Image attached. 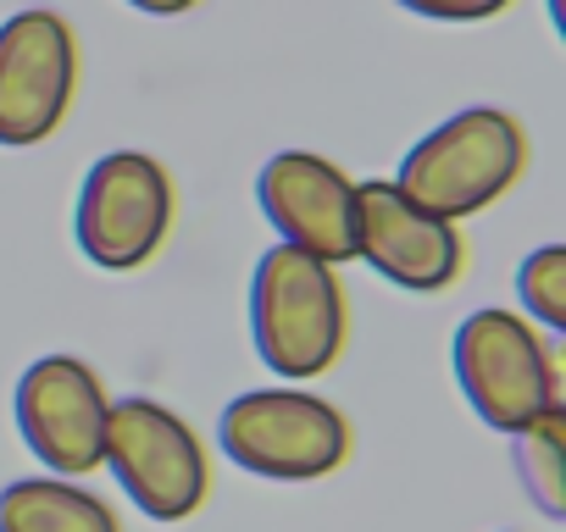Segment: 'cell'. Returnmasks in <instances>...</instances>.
I'll list each match as a JSON object with an SVG mask.
<instances>
[{"label":"cell","instance_id":"6da1fadb","mask_svg":"<svg viewBox=\"0 0 566 532\" xmlns=\"http://www.w3.org/2000/svg\"><path fill=\"white\" fill-rule=\"evenodd\" d=\"M250 333L277 377L301 383L328 372L345 350V289L334 266L295 244H272L250 278Z\"/></svg>","mask_w":566,"mask_h":532},{"label":"cell","instance_id":"7a4b0ae2","mask_svg":"<svg viewBox=\"0 0 566 532\" xmlns=\"http://www.w3.org/2000/svg\"><path fill=\"white\" fill-rule=\"evenodd\" d=\"M522 167H527L522 123L500 106H472V111H455L450 123H439L433 134H422L406 150L395 183L422 211L461 222V216H478L483 205H494L522 178Z\"/></svg>","mask_w":566,"mask_h":532},{"label":"cell","instance_id":"3957f363","mask_svg":"<svg viewBox=\"0 0 566 532\" xmlns=\"http://www.w3.org/2000/svg\"><path fill=\"white\" fill-rule=\"evenodd\" d=\"M217 444L233 466L266 482H317L345 466V416L306 389H255L222 411Z\"/></svg>","mask_w":566,"mask_h":532},{"label":"cell","instance_id":"277c9868","mask_svg":"<svg viewBox=\"0 0 566 532\" xmlns=\"http://www.w3.org/2000/svg\"><path fill=\"white\" fill-rule=\"evenodd\" d=\"M101 466L117 471L123 493L150 521H189L211 488L206 449L189 433V422L145 394L106 405V460Z\"/></svg>","mask_w":566,"mask_h":532},{"label":"cell","instance_id":"5b68a950","mask_svg":"<svg viewBox=\"0 0 566 532\" xmlns=\"http://www.w3.org/2000/svg\"><path fill=\"white\" fill-rule=\"evenodd\" d=\"M172 227V178L145 150H112L84 172L73 238L101 273L145 266Z\"/></svg>","mask_w":566,"mask_h":532},{"label":"cell","instance_id":"8992f818","mask_svg":"<svg viewBox=\"0 0 566 532\" xmlns=\"http://www.w3.org/2000/svg\"><path fill=\"white\" fill-rule=\"evenodd\" d=\"M78 95V40L62 12H18L0 23V145H45Z\"/></svg>","mask_w":566,"mask_h":532},{"label":"cell","instance_id":"52a82bcc","mask_svg":"<svg viewBox=\"0 0 566 532\" xmlns=\"http://www.w3.org/2000/svg\"><path fill=\"white\" fill-rule=\"evenodd\" d=\"M455 383L483 427L516 433L527 416L555 405V366L538 333L516 311H472L455 328Z\"/></svg>","mask_w":566,"mask_h":532},{"label":"cell","instance_id":"ba28073f","mask_svg":"<svg viewBox=\"0 0 566 532\" xmlns=\"http://www.w3.org/2000/svg\"><path fill=\"white\" fill-rule=\"evenodd\" d=\"M356 260L384 273L395 289L439 295L461 273V233L455 222L406 200L395 178H367L356 183Z\"/></svg>","mask_w":566,"mask_h":532},{"label":"cell","instance_id":"9c48e42d","mask_svg":"<svg viewBox=\"0 0 566 532\" xmlns=\"http://www.w3.org/2000/svg\"><path fill=\"white\" fill-rule=\"evenodd\" d=\"M106 405L78 355H45L18 377V433L56 477H84L106 460Z\"/></svg>","mask_w":566,"mask_h":532},{"label":"cell","instance_id":"30bf717a","mask_svg":"<svg viewBox=\"0 0 566 532\" xmlns=\"http://www.w3.org/2000/svg\"><path fill=\"white\" fill-rule=\"evenodd\" d=\"M261 216L277 227L283 244H295L328 266L356 260V178L312 150H283L255 178Z\"/></svg>","mask_w":566,"mask_h":532},{"label":"cell","instance_id":"8fae6325","mask_svg":"<svg viewBox=\"0 0 566 532\" xmlns=\"http://www.w3.org/2000/svg\"><path fill=\"white\" fill-rule=\"evenodd\" d=\"M0 532H117V515L67 477H23L0 488Z\"/></svg>","mask_w":566,"mask_h":532},{"label":"cell","instance_id":"7c38bea8","mask_svg":"<svg viewBox=\"0 0 566 532\" xmlns=\"http://www.w3.org/2000/svg\"><path fill=\"white\" fill-rule=\"evenodd\" d=\"M511 438H516L511 455H516V471H522L533 504L549 521H566V416H560V400L544 405L538 416H527Z\"/></svg>","mask_w":566,"mask_h":532},{"label":"cell","instance_id":"4fadbf2b","mask_svg":"<svg viewBox=\"0 0 566 532\" xmlns=\"http://www.w3.org/2000/svg\"><path fill=\"white\" fill-rule=\"evenodd\" d=\"M516 295L544 328L566 333V244H544L516 266Z\"/></svg>","mask_w":566,"mask_h":532},{"label":"cell","instance_id":"5bb4252c","mask_svg":"<svg viewBox=\"0 0 566 532\" xmlns=\"http://www.w3.org/2000/svg\"><path fill=\"white\" fill-rule=\"evenodd\" d=\"M400 7L433 23H483V18H500L511 0H400Z\"/></svg>","mask_w":566,"mask_h":532},{"label":"cell","instance_id":"9a60e30c","mask_svg":"<svg viewBox=\"0 0 566 532\" xmlns=\"http://www.w3.org/2000/svg\"><path fill=\"white\" fill-rule=\"evenodd\" d=\"M128 7H139L150 18H184L189 7H200V0H128Z\"/></svg>","mask_w":566,"mask_h":532}]
</instances>
